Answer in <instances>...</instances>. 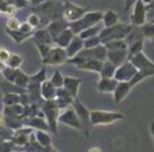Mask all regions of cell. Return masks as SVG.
<instances>
[{"label":"cell","instance_id":"60","mask_svg":"<svg viewBox=\"0 0 154 152\" xmlns=\"http://www.w3.org/2000/svg\"><path fill=\"white\" fill-rule=\"evenodd\" d=\"M151 22H154V18H153V19H151Z\"/></svg>","mask_w":154,"mask_h":152},{"label":"cell","instance_id":"28","mask_svg":"<svg viewBox=\"0 0 154 152\" xmlns=\"http://www.w3.org/2000/svg\"><path fill=\"white\" fill-rule=\"evenodd\" d=\"M104 61L101 60H96V58H86L85 63L79 67V69H83V71H90V72H97L98 73L101 71V67Z\"/></svg>","mask_w":154,"mask_h":152},{"label":"cell","instance_id":"11","mask_svg":"<svg viewBox=\"0 0 154 152\" xmlns=\"http://www.w3.org/2000/svg\"><path fill=\"white\" fill-rule=\"evenodd\" d=\"M57 122L63 124V125H66V126H70V128H74V129H76V130H81V122H79V118H78V115H76L72 106L64 109L63 112L59 114Z\"/></svg>","mask_w":154,"mask_h":152},{"label":"cell","instance_id":"31","mask_svg":"<svg viewBox=\"0 0 154 152\" xmlns=\"http://www.w3.org/2000/svg\"><path fill=\"white\" fill-rule=\"evenodd\" d=\"M23 110H25V106H22L20 103L4 105L3 114L4 115H20V117H23Z\"/></svg>","mask_w":154,"mask_h":152},{"label":"cell","instance_id":"46","mask_svg":"<svg viewBox=\"0 0 154 152\" xmlns=\"http://www.w3.org/2000/svg\"><path fill=\"white\" fill-rule=\"evenodd\" d=\"M45 79H47V68H45V67H42V68H41L35 75L30 76V80L38 82V83H42V82L45 80Z\"/></svg>","mask_w":154,"mask_h":152},{"label":"cell","instance_id":"16","mask_svg":"<svg viewBox=\"0 0 154 152\" xmlns=\"http://www.w3.org/2000/svg\"><path fill=\"white\" fill-rule=\"evenodd\" d=\"M23 124L35 130H47V132H49V125H48L44 115L37 114V115H33V117H26L23 118Z\"/></svg>","mask_w":154,"mask_h":152},{"label":"cell","instance_id":"53","mask_svg":"<svg viewBox=\"0 0 154 152\" xmlns=\"http://www.w3.org/2000/svg\"><path fill=\"white\" fill-rule=\"evenodd\" d=\"M30 1V6H38V4H42V3H45L47 0H29Z\"/></svg>","mask_w":154,"mask_h":152},{"label":"cell","instance_id":"38","mask_svg":"<svg viewBox=\"0 0 154 152\" xmlns=\"http://www.w3.org/2000/svg\"><path fill=\"white\" fill-rule=\"evenodd\" d=\"M139 27L145 38H154V22H145Z\"/></svg>","mask_w":154,"mask_h":152},{"label":"cell","instance_id":"12","mask_svg":"<svg viewBox=\"0 0 154 152\" xmlns=\"http://www.w3.org/2000/svg\"><path fill=\"white\" fill-rule=\"evenodd\" d=\"M32 133H33V128H30V126H27V125H23L22 128H19V129L12 130V136L10 140L18 147V149H22L27 144Z\"/></svg>","mask_w":154,"mask_h":152},{"label":"cell","instance_id":"30","mask_svg":"<svg viewBox=\"0 0 154 152\" xmlns=\"http://www.w3.org/2000/svg\"><path fill=\"white\" fill-rule=\"evenodd\" d=\"M140 40H145V37H143L139 26H132L131 30L128 31V34L125 35V38H124V41L127 42V45H131V43H134V42L140 41Z\"/></svg>","mask_w":154,"mask_h":152},{"label":"cell","instance_id":"37","mask_svg":"<svg viewBox=\"0 0 154 152\" xmlns=\"http://www.w3.org/2000/svg\"><path fill=\"white\" fill-rule=\"evenodd\" d=\"M100 31H101V29H100L98 23L97 25H94V26H90L87 27V29H85L82 33H79V37L82 38V40H86V38H90V37H94V35H98Z\"/></svg>","mask_w":154,"mask_h":152},{"label":"cell","instance_id":"18","mask_svg":"<svg viewBox=\"0 0 154 152\" xmlns=\"http://www.w3.org/2000/svg\"><path fill=\"white\" fill-rule=\"evenodd\" d=\"M132 90V86H131L130 82H117V86L113 91V99L115 103H120L128 94Z\"/></svg>","mask_w":154,"mask_h":152},{"label":"cell","instance_id":"24","mask_svg":"<svg viewBox=\"0 0 154 152\" xmlns=\"http://www.w3.org/2000/svg\"><path fill=\"white\" fill-rule=\"evenodd\" d=\"M34 136H35L38 143L45 148V151H57L56 148L52 147V139H51V136L48 135L47 130H35Z\"/></svg>","mask_w":154,"mask_h":152},{"label":"cell","instance_id":"51","mask_svg":"<svg viewBox=\"0 0 154 152\" xmlns=\"http://www.w3.org/2000/svg\"><path fill=\"white\" fill-rule=\"evenodd\" d=\"M135 1H137V0H124V10L125 11H130L131 7L134 6Z\"/></svg>","mask_w":154,"mask_h":152},{"label":"cell","instance_id":"13","mask_svg":"<svg viewBox=\"0 0 154 152\" xmlns=\"http://www.w3.org/2000/svg\"><path fill=\"white\" fill-rule=\"evenodd\" d=\"M146 18H147V10L146 6L140 1L137 0L132 6V14H131V25L132 26H140L146 22Z\"/></svg>","mask_w":154,"mask_h":152},{"label":"cell","instance_id":"36","mask_svg":"<svg viewBox=\"0 0 154 152\" xmlns=\"http://www.w3.org/2000/svg\"><path fill=\"white\" fill-rule=\"evenodd\" d=\"M143 48H145V40H140V41H137V42L131 43V45H128L127 48V52H128V58L132 57L134 55H137V53L142 52Z\"/></svg>","mask_w":154,"mask_h":152},{"label":"cell","instance_id":"23","mask_svg":"<svg viewBox=\"0 0 154 152\" xmlns=\"http://www.w3.org/2000/svg\"><path fill=\"white\" fill-rule=\"evenodd\" d=\"M117 86V80L115 78H100L97 83L98 92H113Z\"/></svg>","mask_w":154,"mask_h":152},{"label":"cell","instance_id":"40","mask_svg":"<svg viewBox=\"0 0 154 152\" xmlns=\"http://www.w3.org/2000/svg\"><path fill=\"white\" fill-rule=\"evenodd\" d=\"M19 100H20V94H18V92H4L3 97L4 105H15L19 103Z\"/></svg>","mask_w":154,"mask_h":152},{"label":"cell","instance_id":"15","mask_svg":"<svg viewBox=\"0 0 154 152\" xmlns=\"http://www.w3.org/2000/svg\"><path fill=\"white\" fill-rule=\"evenodd\" d=\"M55 102L57 105V107L60 110H64L67 107L72 106V102H74V97L64 88V87H59L56 88V97H55Z\"/></svg>","mask_w":154,"mask_h":152},{"label":"cell","instance_id":"58","mask_svg":"<svg viewBox=\"0 0 154 152\" xmlns=\"http://www.w3.org/2000/svg\"><path fill=\"white\" fill-rule=\"evenodd\" d=\"M89 151H90V152H96V151H101V149H100V148H90V149H89Z\"/></svg>","mask_w":154,"mask_h":152},{"label":"cell","instance_id":"14","mask_svg":"<svg viewBox=\"0 0 154 152\" xmlns=\"http://www.w3.org/2000/svg\"><path fill=\"white\" fill-rule=\"evenodd\" d=\"M106 52L108 50L104 43H100V45L94 46V48H83L78 55L83 56L86 58H96V60L105 61L106 60Z\"/></svg>","mask_w":154,"mask_h":152},{"label":"cell","instance_id":"42","mask_svg":"<svg viewBox=\"0 0 154 152\" xmlns=\"http://www.w3.org/2000/svg\"><path fill=\"white\" fill-rule=\"evenodd\" d=\"M49 80H51V83L56 87V88H59V87H63L64 76L61 75L60 71H55V72H53V75H52V78H51Z\"/></svg>","mask_w":154,"mask_h":152},{"label":"cell","instance_id":"56","mask_svg":"<svg viewBox=\"0 0 154 152\" xmlns=\"http://www.w3.org/2000/svg\"><path fill=\"white\" fill-rule=\"evenodd\" d=\"M140 1H142V3L145 4V6H149V4H150L151 1H153V0H140Z\"/></svg>","mask_w":154,"mask_h":152},{"label":"cell","instance_id":"45","mask_svg":"<svg viewBox=\"0 0 154 152\" xmlns=\"http://www.w3.org/2000/svg\"><path fill=\"white\" fill-rule=\"evenodd\" d=\"M35 48H37L38 53H40L41 57H45V56L48 55V52L51 50V48H52L53 45H48V43H41V42H34Z\"/></svg>","mask_w":154,"mask_h":152},{"label":"cell","instance_id":"19","mask_svg":"<svg viewBox=\"0 0 154 152\" xmlns=\"http://www.w3.org/2000/svg\"><path fill=\"white\" fill-rule=\"evenodd\" d=\"M106 60H109L113 65L119 67L125 60H128V52L127 49H120V50H108L106 52Z\"/></svg>","mask_w":154,"mask_h":152},{"label":"cell","instance_id":"21","mask_svg":"<svg viewBox=\"0 0 154 152\" xmlns=\"http://www.w3.org/2000/svg\"><path fill=\"white\" fill-rule=\"evenodd\" d=\"M82 83V79L79 78H74V76H64V82H63V87L72 95L74 98L78 97V91H79V86Z\"/></svg>","mask_w":154,"mask_h":152},{"label":"cell","instance_id":"41","mask_svg":"<svg viewBox=\"0 0 154 152\" xmlns=\"http://www.w3.org/2000/svg\"><path fill=\"white\" fill-rule=\"evenodd\" d=\"M17 10L8 3V0H0V14L4 15H14Z\"/></svg>","mask_w":154,"mask_h":152},{"label":"cell","instance_id":"25","mask_svg":"<svg viewBox=\"0 0 154 152\" xmlns=\"http://www.w3.org/2000/svg\"><path fill=\"white\" fill-rule=\"evenodd\" d=\"M74 35H75V34L72 33V30H71L70 27H67V29H64L63 31H61L60 34L55 38L53 43H55V45H57V46H60V48L66 49V46L70 43V41L74 38Z\"/></svg>","mask_w":154,"mask_h":152},{"label":"cell","instance_id":"39","mask_svg":"<svg viewBox=\"0 0 154 152\" xmlns=\"http://www.w3.org/2000/svg\"><path fill=\"white\" fill-rule=\"evenodd\" d=\"M22 63H23V58L20 57L19 55H17V53H10V57H8V60L6 61V65L11 67V68H19V67L22 65Z\"/></svg>","mask_w":154,"mask_h":152},{"label":"cell","instance_id":"9","mask_svg":"<svg viewBox=\"0 0 154 152\" xmlns=\"http://www.w3.org/2000/svg\"><path fill=\"white\" fill-rule=\"evenodd\" d=\"M87 10L89 8H86V7H81L78 4H74L66 0L63 3V18L68 22H72V20H76L83 16L87 12Z\"/></svg>","mask_w":154,"mask_h":152},{"label":"cell","instance_id":"20","mask_svg":"<svg viewBox=\"0 0 154 152\" xmlns=\"http://www.w3.org/2000/svg\"><path fill=\"white\" fill-rule=\"evenodd\" d=\"M33 42H41V43H48V45H53V38L51 33L48 31L47 27H40L33 31Z\"/></svg>","mask_w":154,"mask_h":152},{"label":"cell","instance_id":"48","mask_svg":"<svg viewBox=\"0 0 154 152\" xmlns=\"http://www.w3.org/2000/svg\"><path fill=\"white\" fill-rule=\"evenodd\" d=\"M8 3L14 7L15 10H19V8H26V7L30 6V1L29 0H8Z\"/></svg>","mask_w":154,"mask_h":152},{"label":"cell","instance_id":"59","mask_svg":"<svg viewBox=\"0 0 154 152\" xmlns=\"http://www.w3.org/2000/svg\"><path fill=\"white\" fill-rule=\"evenodd\" d=\"M151 46L154 48V38H151Z\"/></svg>","mask_w":154,"mask_h":152},{"label":"cell","instance_id":"35","mask_svg":"<svg viewBox=\"0 0 154 152\" xmlns=\"http://www.w3.org/2000/svg\"><path fill=\"white\" fill-rule=\"evenodd\" d=\"M106 50H120V49H127L128 45L124 40H113V41H109V42H105L104 43Z\"/></svg>","mask_w":154,"mask_h":152},{"label":"cell","instance_id":"1","mask_svg":"<svg viewBox=\"0 0 154 152\" xmlns=\"http://www.w3.org/2000/svg\"><path fill=\"white\" fill-rule=\"evenodd\" d=\"M32 12L38 15L41 20V26L45 27L52 20L63 18V3L56 0H47L45 3L32 7Z\"/></svg>","mask_w":154,"mask_h":152},{"label":"cell","instance_id":"47","mask_svg":"<svg viewBox=\"0 0 154 152\" xmlns=\"http://www.w3.org/2000/svg\"><path fill=\"white\" fill-rule=\"evenodd\" d=\"M101 43V40H100L98 35H94V37L86 38L83 40V48H94V46L100 45Z\"/></svg>","mask_w":154,"mask_h":152},{"label":"cell","instance_id":"2","mask_svg":"<svg viewBox=\"0 0 154 152\" xmlns=\"http://www.w3.org/2000/svg\"><path fill=\"white\" fill-rule=\"evenodd\" d=\"M128 60L134 64L138 69L137 73H135L134 76H132V79L130 80L132 87L137 86L140 82H143L145 79L150 78V76H154V63L143 53V50L137 53V55H134L132 57L128 58Z\"/></svg>","mask_w":154,"mask_h":152},{"label":"cell","instance_id":"29","mask_svg":"<svg viewBox=\"0 0 154 152\" xmlns=\"http://www.w3.org/2000/svg\"><path fill=\"white\" fill-rule=\"evenodd\" d=\"M101 22L104 23V26H105V27L113 26V25H116L117 22H120L119 14H117L116 11H113V10H108V11H105L104 14H102V19H101Z\"/></svg>","mask_w":154,"mask_h":152},{"label":"cell","instance_id":"3","mask_svg":"<svg viewBox=\"0 0 154 152\" xmlns=\"http://www.w3.org/2000/svg\"><path fill=\"white\" fill-rule=\"evenodd\" d=\"M131 27H132L131 23L128 25V23H123V22H117L113 26L104 27V29H101V31L98 34L101 43L109 42V41H113V40H124L125 35L131 30Z\"/></svg>","mask_w":154,"mask_h":152},{"label":"cell","instance_id":"52","mask_svg":"<svg viewBox=\"0 0 154 152\" xmlns=\"http://www.w3.org/2000/svg\"><path fill=\"white\" fill-rule=\"evenodd\" d=\"M146 10H147V14H154V0L149 6H146Z\"/></svg>","mask_w":154,"mask_h":152},{"label":"cell","instance_id":"27","mask_svg":"<svg viewBox=\"0 0 154 152\" xmlns=\"http://www.w3.org/2000/svg\"><path fill=\"white\" fill-rule=\"evenodd\" d=\"M23 125V117H20V115H4V126L8 129L15 130L22 128Z\"/></svg>","mask_w":154,"mask_h":152},{"label":"cell","instance_id":"7","mask_svg":"<svg viewBox=\"0 0 154 152\" xmlns=\"http://www.w3.org/2000/svg\"><path fill=\"white\" fill-rule=\"evenodd\" d=\"M72 107L79 118V122H81V132L87 137L90 135V129L93 128V125L90 122V110L87 109L78 98H74Z\"/></svg>","mask_w":154,"mask_h":152},{"label":"cell","instance_id":"17","mask_svg":"<svg viewBox=\"0 0 154 152\" xmlns=\"http://www.w3.org/2000/svg\"><path fill=\"white\" fill-rule=\"evenodd\" d=\"M45 27L48 29V31L51 33L53 41H55V38L57 37V35L60 34L64 29H67L68 27V20H66L64 18H59V19H55V20H52L51 23H48Z\"/></svg>","mask_w":154,"mask_h":152},{"label":"cell","instance_id":"10","mask_svg":"<svg viewBox=\"0 0 154 152\" xmlns=\"http://www.w3.org/2000/svg\"><path fill=\"white\" fill-rule=\"evenodd\" d=\"M137 67L131 63L130 60H125L123 64H120L119 67H116L113 78L117 82H130L132 79L135 73H137Z\"/></svg>","mask_w":154,"mask_h":152},{"label":"cell","instance_id":"34","mask_svg":"<svg viewBox=\"0 0 154 152\" xmlns=\"http://www.w3.org/2000/svg\"><path fill=\"white\" fill-rule=\"evenodd\" d=\"M29 78L25 72H22L19 68H17V73H15V79H14V84L18 87H22V88H26L27 84H29Z\"/></svg>","mask_w":154,"mask_h":152},{"label":"cell","instance_id":"6","mask_svg":"<svg viewBox=\"0 0 154 152\" xmlns=\"http://www.w3.org/2000/svg\"><path fill=\"white\" fill-rule=\"evenodd\" d=\"M122 120H124L123 113L106 112V110H90V122L93 126L111 125V124Z\"/></svg>","mask_w":154,"mask_h":152},{"label":"cell","instance_id":"26","mask_svg":"<svg viewBox=\"0 0 154 152\" xmlns=\"http://www.w3.org/2000/svg\"><path fill=\"white\" fill-rule=\"evenodd\" d=\"M41 97L44 100L47 99H55L56 97V87L51 83V80H45L41 83Z\"/></svg>","mask_w":154,"mask_h":152},{"label":"cell","instance_id":"50","mask_svg":"<svg viewBox=\"0 0 154 152\" xmlns=\"http://www.w3.org/2000/svg\"><path fill=\"white\" fill-rule=\"evenodd\" d=\"M10 57V52L7 50L6 48H3V46H0V61H3V63H6L7 60H8Z\"/></svg>","mask_w":154,"mask_h":152},{"label":"cell","instance_id":"4","mask_svg":"<svg viewBox=\"0 0 154 152\" xmlns=\"http://www.w3.org/2000/svg\"><path fill=\"white\" fill-rule=\"evenodd\" d=\"M102 11H87L86 14L82 18L76 20H72V22H68V27L72 30V33L75 35H78L79 33H82L85 29L90 26H94L97 23L101 22L102 19Z\"/></svg>","mask_w":154,"mask_h":152},{"label":"cell","instance_id":"43","mask_svg":"<svg viewBox=\"0 0 154 152\" xmlns=\"http://www.w3.org/2000/svg\"><path fill=\"white\" fill-rule=\"evenodd\" d=\"M26 22L29 23L30 26L33 27V29H40V27H42L41 26V20H40V18H38V15L37 14H34V12H32V14L27 16V19H26Z\"/></svg>","mask_w":154,"mask_h":152},{"label":"cell","instance_id":"22","mask_svg":"<svg viewBox=\"0 0 154 152\" xmlns=\"http://www.w3.org/2000/svg\"><path fill=\"white\" fill-rule=\"evenodd\" d=\"M83 49V40H82L79 35H74V38L70 41L67 46H66V53H67L68 58L74 57L75 55H78Z\"/></svg>","mask_w":154,"mask_h":152},{"label":"cell","instance_id":"5","mask_svg":"<svg viewBox=\"0 0 154 152\" xmlns=\"http://www.w3.org/2000/svg\"><path fill=\"white\" fill-rule=\"evenodd\" d=\"M41 112L44 113V117L47 120L48 125H49V132L57 133V118L60 114V109L57 107L55 99H47L44 100L41 105Z\"/></svg>","mask_w":154,"mask_h":152},{"label":"cell","instance_id":"33","mask_svg":"<svg viewBox=\"0 0 154 152\" xmlns=\"http://www.w3.org/2000/svg\"><path fill=\"white\" fill-rule=\"evenodd\" d=\"M115 71H116V65H113L109 60H105L104 63H102L101 71L98 72L100 78H113Z\"/></svg>","mask_w":154,"mask_h":152},{"label":"cell","instance_id":"57","mask_svg":"<svg viewBox=\"0 0 154 152\" xmlns=\"http://www.w3.org/2000/svg\"><path fill=\"white\" fill-rule=\"evenodd\" d=\"M4 67H6V63H3V61H0V72L4 69Z\"/></svg>","mask_w":154,"mask_h":152},{"label":"cell","instance_id":"8","mask_svg":"<svg viewBox=\"0 0 154 152\" xmlns=\"http://www.w3.org/2000/svg\"><path fill=\"white\" fill-rule=\"evenodd\" d=\"M67 58L68 56L66 53V49L55 45L51 48L48 55L42 57V64L44 65H63V64H66Z\"/></svg>","mask_w":154,"mask_h":152},{"label":"cell","instance_id":"55","mask_svg":"<svg viewBox=\"0 0 154 152\" xmlns=\"http://www.w3.org/2000/svg\"><path fill=\"white\" fill-rule=\"evenodd\" d=\"M0 126H4V114L0 113Z\"/></svg>","mask_w":154,"mask_h":152},{"label":"cell","instance_id":"44","mask_svg":"<svg viewBox=\"0 0 154 152\" xmlns=\"http://www.w3.org/2000/svg\"><path fill=\"white\" fill-rule=\"evenodd\" d=\"M20 25H22V22H20L18 18H15V16H12V15H10V18L7 19L6 27H7V29H10V30H18V29L20 27Z\"/></svg>","mask_w":154,"mask_h":152},{"label":"cell","instance_id":"49","mask_svg":"<svg viewBox=\"0 0 154 152\" xmlns=\"http://www.w3.org/2000/svg\"><path fill=\"white\" fill-rule=\"evenodd\" d=\"M19 30L22 33H25V34H30V35H33V31H34V29H33V27L30 26L27 22L22 23V25H20V27H19Z\"/></svg>","mask_w":154,"mask_h":152},{"label":"cell","instance_id":"54","mask_svg":"<svg viewBox=\"0 0 154 152\" xmlns=\"http://www.w3.org/2000/svg\"><path fill=\"white\" fill-rule=\"evenodd\" d=\"M150 133H151V137H153V140H154V121L150 124Z\"/></svg>","mask_w":154,"mask_h":152},{"label":"cell","instance_id":"32","mask_svg":"<svg viewBox=\"0 0 154 152\" xmlns=\"http://www.w3.org/2000/svg\"><path fill=\"white\" fill-rule=\"evenodd\" d=\"M6 33L15 43H20V42H23V41H26L27 38H32L30 34H25V33H22L19 29L18 30H10V29L6 27Z\"/></svg>","mask_w":154,"mask_h":152}]
</instances>
